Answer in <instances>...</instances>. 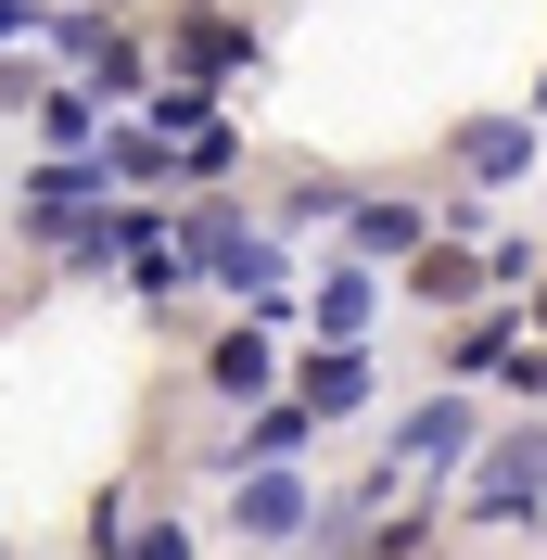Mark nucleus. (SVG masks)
I'll use <instances>...</instances> for the list:
<instances>
[{"label": "nucleus", "instance_id": "1", "mask_svg": "<svg viewBox=\"0 0 547 560\" xmlns=\"http://www.w3.org/2000/svg\"><path fill=\"white\" fill-rule=\"evenodd\" d=\"M484 485H472V523H510V510H547V433H510V446H472Z\"/></svg>", "mask_w": 547, "mask_h": 560}, {"label": "nucleus", "instance_id": "2", "mask_svg": "<svg viewBox=\"0 0 547 560\" xmlns=\"http://www.w3.org/2000/svg\"><path fill=\"white\" fill-rule=\"evenodd\" d=\"M395 458H420V471L472 458V395H433V408H408V420H395Z\"/></svg>", "mask_w": 547, "mask_h": 560}, {"label": "nucleus", "instance_id": "3", "mask_svg": "<svg viewBox=\"0 0 547 560\" xmlns=\"http://www.w3.org/2000/svg\"><path fill=\"white\" fill-rule=\"evenodd\" d=\"M268 383H280L268 331H217V345H205V395H230V408H242V395H268Z\"/></svg>", "mask_w": 547, "mask_h": 560}, {"label": "nucleus", "instance_id": "4", "mask_svg": "<svg viewBox=\"0 0 547 560\" xmlns=\"http://www.w3.org/2000/svg\"><path fill=\"white\" fill-rule=\"evenodd\" d=\"M230 510H242V535H293L306 523V485H293V471H242Z\"/></svg>", "mask_w": 547, "mask_h": 560}, {"label": "nucleus", "instance_id": "5", "mask_svg": "<svg viewBox=\"0 0 547 560\" xmlns=\"http://www.w3.org/2000/svg\"><path fill=\"white\" fill-rule=\"evenodd\" d=\"M306 408H370V345H318L306 357Z\"/></svg>", "mask_w": 547, "mask_h": 560}, {"label": "nucleus", "instance_id": "6", "mask_svg": "<svg viewBox=\"0 0 547 560\" xmlns=\"http://www.w3.org/2000/svg\"><path fill=\"white\" fill-rule=\"evenodd\" d=\"M458 153H472V178H522V166H535V128H522V115H484Z\"/></svg>", "mask_w": 547, "mask_h": 560}, {"label": "nucleus", "instance_id": "7", "mask_svg": "<svg viewBox=\"0 0 547 560\" xmlns=\"http://www.w3.org/2000/svg\"><path fill=\"white\" fill-rule=\"evenodd\" d=\"M472 255H458V243H433V255H420V268H408V293H420V306H458V293H472Z\"/></svg>", "mask_w": 547, "mask_h": 560}, {"label": "nucleus", "instance_id": "8", "mask_svg": "<svg viewBox=\"0 0 547 560\" xmlns=\"http://www.w3.org/2000/svg\"><path fill=\"white\" fill-rule=\"evenodd\" d=\"M344 243H357V255H408V243H420V205H357Z\"/></svg>", "mask_w": 547, "mask_h": 560}, {"label": "nucleus", "instance_id": "9", "mask_svg": "<svg viewBox=\"0 0 547 560\" xmlns=\"http://www.w3.org/2000/svg\"><path fill=\"white\" fill-rule=\"evenodd\" d=\"M318 331H331V345H357V331H370V280H357V268L318 280Z\"/></svg>", "mask_w": 547, "mask_h": 560}, {"label": "nucleus", "instance_id": "10", "mask_svg": "<svg viewBox=\"0 0 547 560\" xmlns=\"http://www.w3.org/2000/svg\"><path fill=\"white\" fill-rule=\"evenodd\" d=\"M306 420H318V408H268V420H255V433H242L230 458H242V471H255V458H280V446H306Z\"/></svg>", "mask_w": 547, "mask_h": 560}, {"label": "nucleus", "instance_id": "11", "mask_svg": "<svg viewBox=\"0 0 547 560\" xmlns=\"http://www.w3.org/2000/svg\"><path fill=\"white\" fill-rule=\"evenodd\" d=\"M115 560H191V535H178V523H153V535H128Z\"/></svg>", "mask_w": 547, "mask_h": 560}, {"label": "nucleus", "instance_id": "12", "mask_svg": "<svg viewBox=\"0 0 547 560\" xmlns=\"http://www.w3.org/2000/svg\"><path fill=\"white\" fill-rule=\"evenodd\" d=\"M13 26H26V0H0V38H13Z\"/></svg>", "mask_w": 547, "mask_h": 560}]
</instances>
